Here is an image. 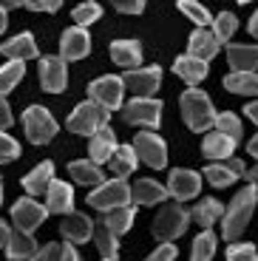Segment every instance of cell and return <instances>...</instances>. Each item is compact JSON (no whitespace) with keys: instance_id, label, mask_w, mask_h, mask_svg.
Listing matches in <instances>:
<instances>
[{"instance_id":"cell-25","label":"cell","mask_w":258,"mask_h":261,"mask_svg":"<svg viewBox=\"0 0 258 261\" xmlns=\"http://www.w3.org/2000/svg\"><path fill=\"white\" fill-rule=\"evenodd\" d=\"M187 51L193 54V57H199V60H213L216 54H219V40H216L213 32H207V29H196V32L190 34Z\"/></svg>"},{"instance_id":"cell-50","label":"cell","mask_w":258,"mask_h":261,"mask_svg":"<svg viewBox=\"0 0 258 261\" xmlns=\"http://www.w3.org/2000/svg\"><path fill=\"white\" fill-rule=\"evenodd\" d=\"M244 176H247V179H250V185H252V188H255V190H258V165H255V168H252V170H247Z\"/></svg>"},{"instance_id":"cell-33","label":"cell","mask_w":258,"mask_h":261,"mask_svg":"<svg viewBox=\"0 0 258 261\" xmlns=\"http://www.w3.org/2000/svg\"><path fill=\"white\" fill-rule=\"evenodd\" d=\"M102 224H105V227H111L116 236H119V233H128L131 224H134V207L122 204V207H111V210H105Z\"/></svg>"},{"instance_id":"cell-10","label":"cell","mask_w":258,"mask_h":261,"mask_svg":"<svg viewBox=\"0 0 258 261\" xmlns=\"http://www.w3.org/2000/svg\"><path fill=\"white\" fill-rule=\"evenodd\" d=\"M122 83L134 97H150L162 83V68L159 65H145V68L136 65L122 77Z\"/></svg>"},{"instance_id":"cell-46","label":"cell","mask_w":258,"mask_h":261,"mask_svg":"<svg viewBox=\"0 0 258 261\" xmlns=\"http://www.w3.org/2000/svg\"><path fill=\"white\" fill-rule=\"evenodd\" d=\"M12 122H14V119H12V108H9L6 99L0 97V130H6Z\"/></svg>"},{"instance_id":"cell-35","label":"cell","mask_w":258,"mask_h":261,"mask_svg":"<svg viewBox=\"0 0 258 261\" xmlns=\"http://www.w3.org/2000/svg\"><path fill=\"white\" fill-rule=\"evenodd\" d=\"M176 6L182 9V14H187V17L193 20L196 26H201V29L213 26V17H210V12L201 6L199 0H176Z\"/></svg>"},{"instance_id":"cell-14","label":"cell","mask_w":258,"mask_h":261,"mask_svg":"<svg viewBox=\"0 0 258 261\" xmlns=\"http://www.w3.org/2000/svg\"><path fill=\"white\" fill-rule=\"evenodd\" d=\"M201 188V176L193 170H173L168 179V196H173L176 202H187L193 199Z\"/></svg>"},{"instance_id":"cell-4","label":"cell","mask_w":258,"mask_h":261,"mask_svg":"<svg viewBox=\"0 0 258 261\" xmlns=\"http://www.w3.org/2000/svg\"><path fill=\"white\" fill-rule=\"evenodd\" d=\"M88 204L94 210H111V207H122V204H131V185L125 179H111V182H99L97 190L88 193Z\"/></svg>"},{"instance_id":"cell-51","label":"cell","mask_w":258,"mask_h":261,"mask_svg":"<svg viewBox=\"0 0 258 261\" xmlns=\"http://www.w3.org/2000/svg\"><path fill=\"white\" fill-rule=\"evenodd\" d=\"M247 150H250L252 156H255V159H258V134H255V137H252V139H250V142H247Z\"/></svg>"},{"instance_id":"cell-21","label":"cell","mask_w":258,"mask_h":261,"mask_svg":"<svg viewBox=\"0 0 258 261\" xmlns=\"http://www.w3.org/2000/svg\"><path fill=\"white\" fill-rule=\"evenodd\" d=\"M173 71L179 74L187 85H199L201 80L207 77V60H199V57H193V54H185V57H179L173 63Z\"/></svg>"},{"instance_id":"cell-19","label":"cell","mask_w":258,"mask_h":261,"mask_svg":"<svg viewBox=\"0 0 258 261\" xmlns=\"http://www.w3.org/2000/svg\"><path fill=\"white\" fill-rule=\"evenodd\" d=\"M0 54L3 57H9V60H34L37 57V43H34V37L29 32H23V34H17V37H12V40H6L3 46H0Z\"/></svg>"},{"instance_id":"cell-18","label":"cell","mask_w":258,"mask_h":261,"mask_svg":"<svg viewBox=\"0 0 258 261\" xmlns=\"http://www.w3.org/2000/svg\"><path fill=\"white\" fill-rule=\"evenodd\" d=\"M45 204H48V213H68L74 210V190L65 182L51 179V185L45 188Z\"/></svg>"},{"instance_id":"cell-13","label":"cell","mask_w":258,"mask_h":261,"mask_svg":"<svg viewBox=\"0 0 258 261\" xmlns=\"http://www.w3.org/2000/svg\"><path fill=\"white\" fill-rule=\"evenodd\" d=\"M68 83V71H65V60L63 57H43L40 60V85L45 91L60 94L65 91Z\"/></svg>"},{"instance_id":"cell-5","label":"cell","mask_w":258,"mask_h":261,"mask_svg":"<svg viewBox=\"0 0 258 261\" xmlns=\"http://www.w3.org/2000/svg\"><path fill=\"white\" fill-rule=\"evenodd\" d=\"M187 224H190V210L182 207V202L179 204H168V207H162L159 216H156L153 236L159 239V242H173V239H179V236L187 230Z\"/></svg>"},{"instance_id":"cell-9","label":"cell","mask_w":258,"mask_h":261,"mask_svg":"<svg viewBox=\"0 0 258 261\" xmlns=\"http://www.w3.org/2000/svg\"><path fill=\"white\" fill-rule=\"evenodd\" d=\"M122 94H125V83L119 77H99L88 85V97L108 111L122 108Z\"/></svg>"},{"instance_id":"cell-53","label":"cell","mask_w":258,"mask_h":261,"mask_svg":"<svg viewBox=\"0 0 258 261\" xmlns=\"http://www.w3.org/2000/svg\"><path fill=\"white\" fill-rule=\"evenodd\" d=\"M6 23H9V20H6V9L0 6V34L6 32Z\"/></svg>"},{"instance_id":"cell-56","label":"cell","mask_w":258,"mask_h":261,"mask_svg":"<svg viewBox=\"0 0 258 261\" xmlns=\"http://www.w3.org/2000/svg\"><path fill=\"white\" fill-rule=\"evenodd\" d=\"M239 3H252V0H239Z\"/></svg>"},{"instance_id":"cell-16","label":"cell","mask_w":258,"mask_h":261,"mask_svg":"<svg viewBox=\"0 0 258 261\" xmlns=\"http://www.w3.org/2000/svg\"><path fill=\"white\" fill-rule=\"evenodd\" d=\"M60 51H63V60H83L85 54L91 51V37L83 26L77 29H65L63 37H60Z\"/></svg>"},{"instance_id":"cell-34","label":"cell","mask_w":258,"mask_h":261,"mask_svg":"<svg viewBox=\"0 0 258 261\" xmlns=\"http://www.w3.org/2000/svg\"><path fill=\"white\" fill-rule=\"evenodd\" d=\"M23 74H26V65H23V60H9V63L0 68V97H6L14 85L23 80Z\"/></svg>"},{"instance_id":"cell-22","label":"cell","mask_w":258,"mask_h":261,"mask_svg":"<svg viewBox=\"0 0 258 261\" xmlns=\"http://www.w3.org/2000/svg\"><path fill=\"white\" fill-rule=\"evenodd\" d=\"M165 199H168V188H162L153 179H139L131 188V202H136V204H159Z\"/></svg>"},{"instance_id":"cell-28","label":"cell","mask_w":258,"mask_h":261,"mask_svg":"<svg viewBox=\"0 0 258 261\" xmlns=\"http://www.w3.org/2000/svg\"><path fill=\"white\" fill-rule=\"evenodd\" d=\"M224 88L244 97H258V74L255 71H233L224 77Z\"/></svg>"},{"instance_id":"cell-11","label":"cell","mask_w":258,"mask_h":261,"mask_svg":"<svg viewBox=\"0 0 258 261\" xmlns=\"http://www.w3.org/2000/svg\"><path fill=\"white\" fill-rule=\"evenodd\" d=\"M244 173H247L244 162H241V159H233V156L216 159V165H207L204 168V179L213 185V188H227V185H233L236 179H241Z\"/></svg>"},{"instance_id":"cell-23","label":"cell","mask_w":258,"mask_h":261,"mask_svg":"<svg viewBox=\"0 0 258 261\" xmlns=\"http://www.w3.org/2000/svg\"><path fill=\"white\" fill-rule=\"evenodd\" d=\"M136 150L131 148V145H116L114 148V153H111V159H108V168H111V173H114L116 179H128L131 173L136 170Z\"/></svg>"},{"instance_id":"cell-2","label":"cell","mask_w":258,"mask_h":261,"mask_svg":"<svg viewBox=\"0 0 258 261\" xmlns=\"http://www.w3.org/2000/svg\"><path fill=\"white\" fill-rule=\"evenodd\" d=\"M179 105H182V117H185L187 128L196 130V134H204L207 128H213L216 125L213 102H210V97H207L204 91H199L196 85H190V88L182 94Z\"/></svg>"},{"instance_id":"cell-30","label":"cell","mask_w":258,"mask_h":261,"mask_svg":"<svg viewBox=\"0 0 258 261\" xmlns=\"http://www.w3.org/2000/svg\"><path fill=\"white\" fill-rule=\"evenodd\" d=\"M68 170H71V179L77 185H99L105 179L99 165L94 162V159H77V162L68 165Z\"/></svg>"},{"instance_id":"cell-54","label":"cell","mask_w":258,"mask_h":261,"mask_svg":"<svg viewBox=\"0 0 258 261\" xmlns=\"http://www.w3.org/2000/svg\"><path fill=\"white\" fill-rule=\"evenodd\" d=\"M0 6H3V9H14V6H20V0H0Z\"/></svg>"},{"instance_id":"cell-24","label":"cell","mask_w":258,"mask_h":261,"mask_svg":"<svg viewBox=\"0 0 258 261\" xmlns=\"http://www.w3.org/2000/svg\"><path fill=\"white\" fill-rule=\"evenodd\" d=\"M51 179H54V165L45 159V162H40L32 173H26V176H23V188H26L29 196H43L45 188L51 185Z\"/></svg>"},{"instance_id":"cell-15","label":"cell","mask_w":258,"mask_h":261,"mask_svg":"<svg viewBox=\"0 0 258 261\" xmlns=\"http://www.w3.org/2000/svg\"><path fill=\"white\" fill-rule=\"evenodd\" d=\"M60 233H63L68 242L83 244V242H88L91 236H94V224H91V219L85 213H74V210H68V213H63Z\"/></svg>"},{"instance_id":"cell-20","label":"cell","mask_w":258,"mask_h":261,"mask_svg":"<svg viewBox=\"0 0 258 261\" xmlns=\"http://www.w3.org/2000/svg\"><path fill=\"white\" fill-rule=\"evenodd\" d=\"M111 57L122 68H136L142 63V46L136 40H114L111 43Z\"/></svg>"},{"instance_id":"cell-32","label":"cell","mask_w":258,"mask_h":261,"mask_svg":"<svg viewBox=\"0 0 258 261\" xmlns=\"http://www.w3.org/2000/svg\"><path fill=\"white\" fill-rule=\"evenodd\" d=\"M94 242H97V250H99V255H102L105 261H114V258H119V242H116V233L111 227H105L102 222L94 227Z\"/></svg>"},{"instance_id":"cell-48","label":"cell","mask_w":258,"mask_h":261,"mask_svg":"<svg viewBox=\"0 0 258 261\" xmlns=\"http://www.w3.org/2000/svg\"><path fill=\"white\" fill-rule=\"evenodd\" d=\"M244 114L250 117V122H255V125H258V102H247Z\"/></svg>"},{"instance_id":"cell-47","label":"cell","mask_w":258,"mask_h":261,"mask_svg":"<svg viewBox=\"0 0 258 261\" xmlns=\"http://www.w3.org/2000/svg\"><path fill=\"white\" fill-rule=\"evenodd\" d=\"M60 250H63L60 258H68V261H77L80 258V253L74 250V242H68V239H65V244H60Z\"/></svg>"},{"instance_id":"cell-41","label":"cell","mask_w":258,"mask_h":261,"mask_svg":"<svg viewBox=\"0 0 258 261\" xmlns=\"http://www.w3.org/2000/svg\"><path fill=\"white\" fill-rule=\"evenodd\" d=\"M227 258L230 261H258V250L252 244H230L227 247Z\"/></svg>"},{"instance_id":"cell-42","label":"cell","mask_w":258,"mask_h":261,"mask_svg":"<svg viewBox=\"0 0 258 261\" xmlns=\"http://www.w3.org/2000/svg\"><path fill=\"white\" fill-rule=\"evenodd\" d=\"M20 3L32 12H57L63 6V0H20Z\"/></svg>"},{"instance_id":"cell-37","label":"cell","mask_w":258,"mask_h":261,"mask_svg":"<svg viewBox=\"0 0 258 261\" xmlns=\"http://www.w3.org/2000/svg\"><path fill=\"white\" fill-rule=\"evenodd\" d=\"M216 255V236L210 233V227H204V233L196 236L193 242V258L196 261H207Z\"/></svg>"},{"instance_id":"cell-12","label":"cell","mask_w":258,"mask_h":261,"mask_svg":"<svg viewBox=\"0 0 258 261\" xmlns=\"http://www.w3.org/2000/svg\"><path fill=\"white\" fill-rule=\"evenodd\" d=\"M45 213L48 210L43 207V204H37L29 196V199H20V202H14L12 207V222L17 230H23V233H32V230H37L40 224L45 222Z\"/></svg>"},{"instance_id":"cell-52","label":"cell","mask_w":258,"mask_h":261,"mask_svg":"<svg viewBox=\"0 0 258 261\" xmlns=\"http://www.w3.org/2000/svg\"><path fill=\"white\" fill-rule=\"evenodd\" d=\"M250 34H252V37H258V12L250 17Z\"/></svg>"},{"instance_id":"cell-38","label":"cell","mask_w":258,"mask_h":261,"mask_svg":"<svg viewBox=\"0 0 258 261\" xmlns=\"http://www.w3.org/2000/svg\"><path fill=\"white\" fill-rule=\"evenodd\" d=\"M216 128H219L221 134H227V137H233L236 142H239V139H241V134H244V128H241V119L236 117L233 111L216 114Z\"/></svg>"},{"instance_id":"cell-17","label":"cell","mask_w":258,"mask_h":261,"mask_svg":"<svg viewBox=\"0 0 258 261\" xmlns=\"http://www.w3.org/2000/svg\"><path fill=\"white\" fill-rule=\"evenodd\" d=\"M114 148H116V137H114V130H111L108 125H102V128H97L94 134H91L88 153H91V159H94L97 165L108 162L111 153H114Z\"/></svg>"},{"instance_id":"cell-44","label":"cell","mask_w":258,"mask_h":261,"mask_svg":"<svg viewBox=\"0 0 258 261\" xmlns=\"http://www.w3.org/2000/svg\"><path fill=\"white\" fill-rule=\"evenodd\" d=\"M176 255H179V253H176L173 244H170V242H162L159 247H156L153 253L148 255V258H150V261H170V258H176Z\"/></svg>"},{"instance_id":"cell-31","label":"cell","mask_w":258,"mask_h":261,"mask_svg":"<svg viewBox=\"0 0 258 261\" xmlns=\"http://www.w3.org/2000/svg\"><path fill=\"white\" fill-rule=\"evenodd\" d=\"M221 213H224V207H221L219 199H204V202H199L193 210H190V219L199 222L201 227H213V224L221 219Z\"/></svg>"},{"instance_id":"cell-8","label":"cell","mask_w":258,"mask_h":261,"mask_svg":"<svg viewBox=\"0 0 258 261\" xmlns=\"http://www.w3.org/2000/svg\"><path fill=\"white\" fill-rule=\"evenodd\" d=\"M125 122L131 125H145V128H156L162 117V102L153 97H134L128 105L122 108Z\"/></svg>"},{"instance_id":"cell-26","label":"cell","mask_w":258,"mask_h":261,"mask_svg":"<svg viewBox=\"0 0 258 261\" xmlns=\"http://www.w3.org/2000/svg\"><path fill=\"white\" fill-rule=\"evenodd\" d=\"M227 63L233 71H255L258 46H227Z\"/></svg>"},{"instance_id":"cell-7","label":"cell","mask_w":258,"mask_h":261,"mask_svg":"<svg viewBox=\"0 0 258 261\" xmlns=\"http://www.w3.org/2000/svg\"><path fill=\"white\" fill-rule=\"evenodd\" d=\"M134 150L136 156L142 159L148 168H156L162 170L165 165H168V145H165V139L159 137V134H150V130H142V134H136L134 139Z\"/></svg>"},{"instance_id":"cell-27","label":"cell","mask_w":258,"mask_h":261,"mask_svg":"<svg viewBox=\"0 0 258 261\" xmlns=\"http://www.w3.org/2000/svg\"><path fill=\"white\" fill-rule=\"evenodd\" d=\"M201 150H204L207 159H227L233 156V150H236V139L216 130V134H207L204 142H201Z\"/></svg>"},{"instance_id":"cell-29","label":"cell","mask_w":258,"mask_h":261,"mask_svg":"<svg viewBox=\"0 0 258 261\" xmlns=\"http://www.w3.org/2000/svg\"><path fill=\"white\" fill-rule=\"evenodd\" d=\"M34 253H37V244H34L32 233H23V230H17V233L9 236L6 255H9L12 261H20V258H34Z\"/></svg>"},{"instance_id":"cell-43","label":"cell","mask_w":258,"mask_h":261,"mask_svg":"<svg viewBox=\"0 0 258 261\" xmlns=\"http://www.w3.org/2000/svg\"><path fill=\"white\" fill-rule=\"evenodd\" d=\"M145 3H148V0H111V6L125 12V14H139L145 9Z\"/></svg>"},{"instance_id":"cell-40","label":"cell","mask_w":258,"mask_h":261,"mask_svg":"<svg viewBox=\"0 0 258 261\" xmlns=\"http://www.w3.org/2000/svg\"><path fill=\"white\" fill-rule=\"evenodd\" d=\"M17 156H20V142L0 130V165L12 162V159H17Z\"/></svg>"},{"instance_id":"cell-49","label":"cell","mask_w":258,"mask_h":261,"mask_svg":"<svg viewBox=\"0 0 258 261\" xmlns=\"http://www.w3.org/2000/svg\"><path fill=\"white\" fill-rule=\"evenodd\" d=\"M9 236H12L9 224H6V222H0V247H6V244H9Z\"/></svg>"},{"instance_id":"cell-6","label":"cell","mask_w":258,"mask_h":261,"mask_svg":"<svg viewBox=\"0 0 258 261\" xmlns=\"http://www.w3.org/2000/svg\"><path fill=\"white\" fill-rule=\"evenodd\" d=\"M23 128H26L29 142H34V145H43V142L57 137V119L51 117V111H45L43 105L26 108V114H23Z\"/></svg>"},{"instance_id":"cell-55","label":"cell","mask_w":258,"mask_h":261,"mask_svg":"<svg viewBox=\"0 0 258 261\" xmlns=\"http://www.w3.org/2000/svg\"><path fill=\"white\" fill-rule=\"evenodd\" d=\"M0 202H3V185H0Z\"/></svg>"},{"instance_id":"cell-45","label":"cell","mask_w":258,"mask_h":261,"mask_svg":"<svg viewBox=\"0 0 258 261\" xmlns=\"http://www.w3.org/2000/svg\"><path fill=\"white\" fill-rule=\"evenodd\" d=\"M63 255V250H60V244H45V247H37V253H34V258H60Z\"/></svg>"},{"instance_id":"cell-36","label":"cell","mask_w":258,"mask_h":261,"mask_svg":"<svg viewBox=\"0 0 258 261\" xmlns=\"http://www.w3.org/2000/svg\"><path fill=\"white\" fill-rule=\"evenodd\" d=\"M236 29H239V17L230 12H221L219 17H213V34L219 43H230V37L236 34Z\"/></svg>"},{"instance_id":"cell-39","label":"cell","mask_w":258,"mask_h":261,"mask_svg":"<svg viewBox=\"0 0 258 261\" xmlns=\"http://www.w3.org/2000/svg\"><path fill=\"white\" fill-rule=\"evenodd\" d=\"M99 17H102V6L94 3V0L80 3V6L74 9V23H77V26H91V23H97Z\"/></svg>"},{"instance_id":"cell-1","label":"cell","mask_w":258,"mask_h":261,"mask_svg":"<svg viewBox=\"0 0 258 261\" xmlns=\"http://www.w3.org/2000/svg\"><path fill=\"white\" fill-rule=\"evenodd\" d=\"M255 202H258V190L255 188H244V190H239V193L233 196L227 213H221V236H224L227 242H236V239L244 233V227L252 219Z\"/></svg>"},{"instance_id":"cell-3","label":"cell","mask_w":258,"mask_h":261,"mask_svg":"<svg viewBox=\"0 0 258 261\" xmlns=\"http://www.w3.org/2000/svg\"><path fill=\"white\" fill-rule=\"evenodd\" d=\"M108 117H111L108 108H102L99 102L88 99V102H80L77 108L71 111V117H68V130H71V134H83V137H91V134H94L97 128L108 125Z\"/></svg>"}]
</instances>
